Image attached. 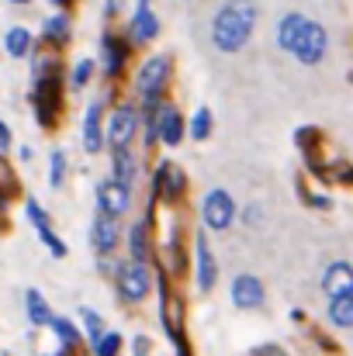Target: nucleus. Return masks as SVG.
<instances>
[{
    "label": "nucleus",
    "mask_w": 353,
    "mask_h": 356,
    "mask_svg": "<svg viewBox=\"0 0 353 356\" xmlns=\"http://www.w3.org/2000/svg\"><path fill=\"white\" fill-rule=\"evenodd\" d=\"M305 14H284V21H281V28H277V45L284 49V52H295V45H298V38H301V28H305Z\"/></svg>",
    "instance_id": "dca6fc26"
},
{
    "label": "nucleus",
    "mask_w": 353,
    "mask_h": 356,
    "mask_svg": "<svg viewBox=\"0 0 353 356\" xmlns=\"http://www.w3.org/2000/svg\"><path fill=\"white\" fill-rule=\"evenodd\" d=\"M256 28V3L253 0H226L212 21V42L219 52H239Z\"/></svg>",
    "instance_id": "f257e3e1"
},
{
    "label": "nucleus",
    "mask_w": 353,
    "mask_h": 356,
    "mask_svg": "<svg viewBox=\"0 0 353 356\" xmlns=\"http://www.w3.org/2000/svg\"><path fill=\"white\" fill-rule=\"evenodd\" d=\"M14 3H24V0H14Z\"/></svg>",
    "instance_id": "e433bc0d"
},
{
    "label": "nucleus",
    "mask_w": 353,
    "mask_h": 356,
    "mask_svg": "<svg viewBox=\"0 0 353 356\" xmlns=\"http://www.w3.org/2000/svg\"><path fill=\"white\" fill-rule=\"evenodd\" d=\"M7 52L17 56V59L28 56V52H31V35H28L24 28H10V31H7Z\"/></svg>",
    "instance_id": "5701e85b"
},
{
    "label": "nucleus",
    "mask_w": 353,
    "mask_h": 356,
    "mask_svg": "<svg viewBox=\"0 0 353 356\" xmlns=\"http://www.w3.org/2000/svg\"><path fill=\"white\" fill-rule=\"evenodd\" d=\"M128 252H132V263H142L149 259V242H146V225H135L128 232Z\"/></svg>",
    "instance_id": "4be33fe9"
},
{
    "label": "nucleus",
    "mask_w": 353,
    "mask_h": 356,
    "mask_svg": "<svg viewBox=\"0 0 353 356\" xmlns=\"http://www.w3.org/2000/svg\"><path fill=\"white\" fill-rule=\"evenodd\" d=\"M94 245H97V252H101V256L115 249L118 245V218L97 211V218H94Z\"/></svg>",
    "instance_id": "4468645a"
},
{
    "label": "nucleus",
    "mask_w": 353,
    "mask_h": 356,
    "mask_svg": "<svg viewBox=\"0 0 353 356\" xmlns=\"http://www.w3.org/2000/svg\"><path fill=\"white\" fill-rule=\"evenodd\" d=\"M135 356H149V339H146V336L135 339Z\"/></svg>",
    "instance_id": "2f4dec72"
},
{
    "label": "nucleus",
    "mask_w": 353,
    "mask_h": 356,
    "mask_svg": "<svg viewBox=\"0 0 353 356\" xmlns=\"http://www.w3.org/2000/svg\"><path fill=\"white\" fill-rule=\"evenodd\" d=\"M260 356H284V353H281V350H263Z\"/></svg>",
    "instance_id": "f704fd0d"
},
{
    "label": "nucleus",
    "mask_w": 353,
    "mask_h": 356,
    "mask_svg": "<svg viewBox=\"0 0 353 356\" xmlns=\"http://www.w3.org/2000/svg\"><path fill=\"white\" fill-rule=\"evenodd\" d=\"M115 180L125 187H132V180H135V159L128 149H115Z\"/></svg>",
    "instance_id": "412c9836"
},
{
    "label": "nucleus",
    "mask_w": 353,
    "mask_h": 356,
    "mask_svg": "<svg viewBox=\"0 0 353 356\" xmlns=\"http://www.w3.org/2000/svg\"><path fill=\"white\" fill-rule=\"evenodd\" d=\"M118 350H121V336H118V332H104L101 343L94 346V353L97 356H118Z\"/></svg>",
    "instance_id": "c85d7f7f"
},
{
    "label": "nucleus",
    "mask_w": 353,
    "mask_h": 356,
    "mask_svg": "<svg viewBox=\"0 0 353 356\" xmlns=\"http://www.w3.org/2000/svg\"><path fill=\"white\" fill-rule=\"evenodd\" d=\"M38 238H42V242L49 245V252H52V256H59V259L66 256V245H63V242H59V236L52 232V225H45V229H38Z\"/></svg>",
    "instance_id": "c756f323"
},
{
    "label": "nucleus",
    "mask_w": 353,
    "mask_h": 356,
    "mask_svg": "<svg viewBox=\"0 0 353 356\" xmlns=\"http://www.w3.org/2000/svg\"><path fill=\"white\" fill-rule=\"evenodd\" d=\"M166 73H170V59H166V56H156V59H149V63L139 70L135 90H139V97H142L146 104H156V97H159V90H163V83H166Z\"/></svg>",
    "instance_id": "7ed1b4c3"
},
{
    "label": "nucleus",
    "mask_w": 353,
    "mask_h": 356,
    "mask_svg": "<svg viewBox=\"0 0 353 356\" xmlns=\"http://www.w3.org/2000/svg\"><path fill=\"white\" fill-rule=\"evenodd\" d=\"M118 291H121V298L125 301H132V305H139L146 294H149V273H146V266L142 263H121L118 266Z\"/></svg>",
    "instance_id": "39448f33"
},
{
    "label": "nucleus",
    "mask_w": 353,
    "mask_h": 356,
    "mask_svg": "<svg viewBox=\"0 0 353 356\" xmlns=\"http://www.w3.org/2000/svg\"><path fill=\"white\" fill-rule=\"evenodd\" d=\"M329 322H333L336 329H350L353 325V294L329 298Z\"/></svg>",
    "instance_id": "f3484780"
},
{
    "label": "nucleus",
    "mask_w": 353,
    "mask_h": 356,
    "mask_svg": "<svg viewBox=\"0 0 353 356\" xmlns=\"http://www.w3.org/2000/svg\"><path fill=\"white\" fill-rule=\"evenodd\" d=\"M52 3H56V7H70V0H52Z\"/></svg>",
    "instance_id": "c9c22d12"
},
{
    "label": "nucleus",
    "mask_w": 353,
    "mask_h": 356,
    "mask_svg": "<svg viewBox=\"0 0 353 356\" xmlns=\"http://www.w3.org/2000/svg\"><path fill=\"white\" fill-rule=\"evenodd\" d=\"M49 325L56 329V336L63 339V346H66V350L80 343V332H77V325H73L70 318H56V315H52V322H49Z\"/></svg>",
    "instance_id": "b1692460"
},
{
    "label": "nucleus",
    "mask_w": 353,
    "mask_h": 356,
    "mask_svg": "<svg viewBox=\"0 0 353 356\" xmlns=\"http://www.w3.org/2000/svg\"><path fill=\"white\" fill-rule=\"evenodd\" d=\"M322 291H326L329 298L353 294V270H350V263H343V259L329 263V270L322 273Z\"/></svg>",
    "instance_id": "9d476101"
},
{
    "label": "nucleus",
    "mask_w": 353,
    "mask_h": 356,
    "mask_svg": "<svg viewBox=\"0 0 353 356\" xmlns=\"http://www.w3.org/2000/svg\"><path fill=\"white\" fill-rule=\"evenodd\" d=\"M91 73H94V63H91V59H84V63H77V70L70 73V87H73V90H80V87H87V80H91Z\"/></svg>",
    "instance_id": "cd10ccee"
},
{
    "label": "nucleus",
    "mask_w": 353,
    "mask_h": 356,
    "mask_svg": "<svg viewBox=\"0 0 353 356\" xmlns=\"http://www.w3.org/2000/svg\"><path fill=\"white\" fill-rule=\"evenodd\" d=\"M184 187H187V180H184V173L177 166H170V163L156 166V177H152V191L156 194H163L166 201H177L184 194Z\"/></svg>",
    "instance_id": "1a4fd4ad"
},
{
    "label": "nucleus",
    "mask_w": 353,
    "mask_h": 356,
    "mask_svg": "<svg viewBox=\"0 0 353 356\" xmlns=\"http://www.w3.org/2000/svg\"><path fill=\"white\" fill-rule=\"evenodd\" d=\"M84 145H87V152H101V149H104L101 104H91V108H87V121H84Z\"/></svg>",
    "instance_id": "2eb2a0df"
},
{
    "label": "nucleus",
    "mask_w": 353,
    "mask_h": 356,
    "mask_svg": "<svg viewBox=\"0 0 353 356\" xmlns=\"http://www.w3.org/2000/svg\"><path fill=\"white\" fill-rule=\"evenodd\" d=\"M63 177H66V152H52L49 156V184L63 187Z\"/></svg>",
    "instance_id": "bb28decb"
},
{
    "label": "nucleus",
    "mask_w": 353,
    "mask_h": 356,
    "mask_svg": "<svg viewBox=\"0 0 353 356\" xmlns=\"http://www.w3.org/2000/svg\"><path fill=\"white\" fill-rule=\"evenodd\" d=\"M233 305L249 312V308H260L263 305V284L253 277V273H239L233 280Z\"/></svg>",
    "instance_id": "6e6552de"
},
{
    "label": "nucleus",
    "mask_w": 353,
    "mask_h": 356,
    "mask_svg": "<svg viewBox=\"0 0 353 356\" xmlns=\"http://www.w3.org/2000/svg\"><path fill=\"white\" fill-rule=\"evenodd\" d=\"M24 305H28L31 325H49V322H52V312H49V305H45V298H42L38 291H28V294H24Z\"/></svg>",
    "instance_id": "6ab92c4d"
},
{
    "label": "nucleus",
    "mask_w": 353,
    "mask_h": 356,
    "mask_svg": "<svg viewBox=\"0 0 353 356\" xmlns=\"http://www.w3.org/2000/svg\"><path fill=\"white\" fill-rule=\"evenodd\" d=\"M128 35H132V42H152L159 35V17L149 10V0H139V10L132 14Z\"/></svg>",
    "instance_id": "9b49d317"
},
{
    "label": "nucleus",
    "mask_w": 353,
    "mask_h": 356,
    "mask_svg": "<svg viewBox=\"0 0 353 356\" xmlns=\"http://www.w3.org/2000/svg\"><path fill=\"white\" fill-rule=\"evenodd\" d=\"M135 131H139V111H135L132 104L115 108L111 124H108V142H111V149H128L132 138H135Z\"/></svg>",
    "instance_id": "0eeeda50"
},
{
    "label": "nucleus",
    "mask_w": 353,
    "mask_h": 356,
    "mask_svg": "<svg viewBox=\"0 0 353 356\" xmlns=\"http://www.w3.org/2000/svg\"><path fill=\"white\" fill-rule=\"evenodd\" d=\"M121 3H125V0H104V17H118Z\"/></svg>",
    "instance_id": "7c9ffc66"
},
{
    "label": "nucleus",
    "mask_w": 353,
    "mask_h": 356,
    "mask_svg": "<svg viewBox=\"0 0 353 356\" xmlns=\"http://www.w3.org/2000/svg\"><path fill=\"white\" fill-rule=\"evenodd\" d=\"M45 38L56 42V45H66V42H70V17H66V14L45 17Z\"/></svg>",
    "instance_id": "aec40b11"
},
{
    "label": "nucleus",
    "mask_w": 353,
    "mask_h": 356,
    "mask_svg": "<svg viewBox=\"0 0 353 356\" xmlns=\"http://www.w3.org/2000/svg\"><path fill=\"white\" fill-rule=\"evenodd\" d=\"M201 218H205V229H229L235 218V201L226 194V191H208L205 204H201Z\"/></svg>",
    "instance_id": "20e7f679"
},
{
    "label": "nucleus",
    "mask_w": 353,
    "mask_h": 356,
    "mask_svg": "<svg viewBox=\"0 0 353 356\" xmlns=\"http://www.w3.org/2000/svg\"><path fill=\"white\" fill-rule=\"evenodd\" d=\"M101 52H104V70L118 76L121 70H125V45L118 42L115 35H104V42H101Z\"/></svg>",
    "instance_id": "a211bd4d"
},
{
    "label": "nucleus",
    "mask_w": 353,
    "mask_h": 356,
    "mask_svg": "<svg viewBox=\"0 0 353 356\" xmlns=\"http://www.w3.org/2000/svg\"><path fill=\"white\" fill-rule=\"evenodd\" d=\"M97 208H101V215H125L128 208H132V187H125V184H118L115 177L111 180H101L97 184Z\"/></svg>",
    "instance_id": "423d86ee"
},
{
    "label": "nucleus",
    "mask_w": 353,
    "mask_h": 356,
    "mask_svg": "<svg viewBox=\"0 0 353 356\" xmlns=\"http://www.w3.org/2000/svg\"><path fill=\"white\" fill-rule=\"evenodd\" d=\"M326 49H329V35H326V28L315 24V21H305L301 38H298V45H295L291 56H295L298 63H305V66H315V63L326 56Z\"/></svg>",
    "instance_id": "f03ea898"
},
{
    "label": "nucleus",
    "mask_w": 353,
    "mask_h": 356,
    "mask_svg": "<svg viewBox=\"0 0 353 356\" xmlns=\"http://www.w3.org/2000/svg\"><path fill=\"white\" fill-rule=\"evenodd\" d=\"M10 145V131H7V124L0 121V149H7Z\"/></svg>",
    "instance_id": "473e14b6"
},
{
    "label": "nucleus",
    "mask_w": 353,
    "mask_h": 356,
    "mask_svg": "<svg viewBox=\"0 0 353 356\" xmlns=\"http://www.w3.org/2000/svg\"><path fill=\"white\" fill-rule=\"evenodd\" d=\"M80 318H84V325H87L91 346H97V343H101V336H104V322H101V315H97L94 308H84V312H80Z\"/></svg>",
    "instance_id": "393cba45"
},
{
    "label": "nucleus",
    "mask_w": 353,
    "mask_h": 356,
    "mask_svg": "<svg viewBox=\"0 0 353 356\" xmlns=\"http://www.w3.org/2000/svg\"><path fill=\"white\" fill-rule=\"evenodd\" d=\"M191 135H194L198 142H205V138L212 135V111H208V108H198V111H194V121H191Z\"/></svg>",
    "instance_id": "a878e982"
},
{
    "label": "nucleus",
    "mask_w": 353,
    "mask_h": 356,
    "mask_svg": "<svg viewBox=\"0 0 353 356\" xmlns=\"http://www.w3.org/2000/svg\"><path fill=\"white\" fill-rule=\"evenodd\" d=\"M194 249H198V287H201V291H212V287H215L219 270H215V259H212L208 238L198 236V238H194Z\"/></svg>",
    "instance_id": "f8f14e48"
},
{
    "label": "nucleus",
    "mask_w": 353,
    "mask_h": 356,
    "mask_svg": "<svg viewBox=\"0 0 353 356\" xmlns=\"http://www.w3.org/2000/svg\"><path fill=\"white\" fill-rule=\"evenodd\" d=\"M312 204H315V208H329V197H322V194H315V197H312Z\"/></svg>",
    "instance_id": "72a5a7b5"
},
{
    "label": "nucleus",
    "mask_w": 353,
    "mask_h": 356,
    "mask_svg": "<svg viewBox=\"0 0 353 356\" xmlns=\"http://www.w3.org/2000/svg\"><path fill=\"white\" fill-rule=\"evenodd\" d=\"M156 118H159V138H163L166 145H177V142L184 138V118H180L177 108L163 104V108H156Z\"/></svg>",
    "instance_id": "ddd939ff"
}]
</instances>
